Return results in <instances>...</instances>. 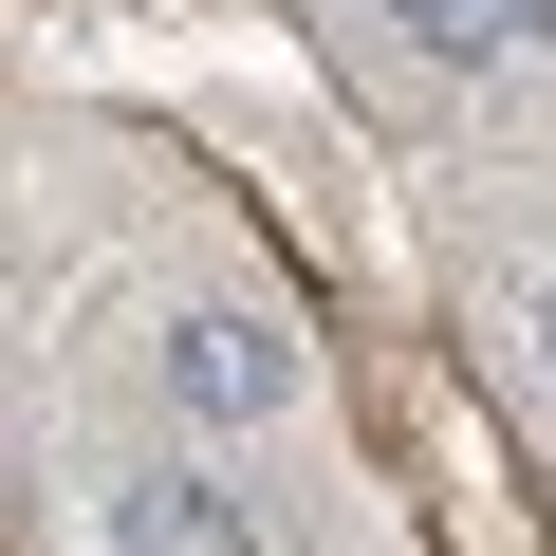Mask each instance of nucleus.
<instances>
[{
    "mask_svg": "<svg viewBox=\"0 0 556 556\" xmlns=\"http://www.w3.org/2000/svg\"><path fill=\"white\" fill-rule=\"evenodd\" d=\"M519 334H538V390H556V260L519 278Z\"/></svg>",
    "mask_w": 556,
    "mask_h": 556,
    "instance_id": "obj_4",
    "label": "nucleus"
},
{
    "mask_svg": "<svg viewBox=\"0 0 556 556\" xmlns=\"http://www.w3.org/2000/svg\"><path fill=\"white\" fill-rule=\"evenodd\" d=\"M167 408L186 427H278L298 408V334H278L260 298H186L167 316Z\"/></svg>",
    "mask_w": 556,
    "mask_h": 556,
    "instance_id": "obj_1",
    "label": "nucleus"
},
{
    "mask_svg": "<svg viewBox=\"0 0 556 556\" xmlns=\"http://www.w3.org/2000/svg\"><path fill=\"white\" fill-rule=\"evenodd\" d=\"M112 556H260V519H241V482H204V464L167 445V464L112 482Z\"/></svg>",
    "mask_w": 556,
    "mask_h": 556,
    "instance_id": "obj_2",
    "label": "nucleus"
},
{
    "mask_svg": "<svg viewBox=\"0 0 556 556\" xmlns=\"http://www.w3.org/2000/svg\"><path fill=\"white\" fill-rule=\"evenodd\" d=\"M390 20H408L427 56H538V38H556V0H390Z\"/></svg>",
    "mask_w": 556,
    "mask_h": 556,
    "instance_id": "obj_3",
    "label": "nucleus"
}]
</instances>
